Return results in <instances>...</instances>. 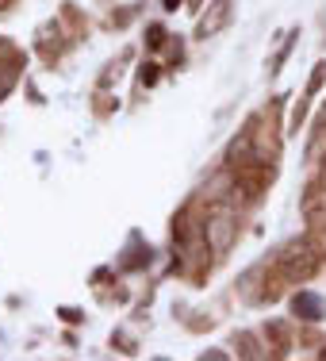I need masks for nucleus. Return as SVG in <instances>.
Segmentation results:
<instances>
[{
    "mask_svg": "<svg viewBox=\"0 0 326 361\" xmlns=\"http://www.w3.org/2000/svg\"><path fill=\"white\" fill-rule=\"evenodd\" d=\"M291 312L303 323H319L322 319V300L311 296V292H296V296H291Z\"/></svg>",
    "mask_w": 326,
    "mask_h": 361,
    "instance_id": "nucleus-7",
    "label": "nucleus"
},
{
    "mask_svg": "<svg viewBox=\"0 0 326 361\" xmlns=\"http://www.w3.org/2000/svg\"><path fill=\"white\" fill-rule=\"evenodd\" d=\"M265 177L261 169H253V166H246V169H238V177H234V185H230V200L238 204V208H250V204L261 200V192H265Z\"/></svg>",
    "mask_w": 326,
    "mask_h": 361,
    "instance_id": "nucleus-3",
    "label": "nucleus"
},
{
    "mask_svg": "<svg viewBox=\"0 0 326 361\" xmlns=\"http://www.w3.org/2000/svg\"><path fill=\"white\" fill-rule=\"evenodd\" d=\"M234 342H238V354H242V357H261V350H257V338H253V334L242 331Z\"/></svg>",
    "mask_w": 326,
    "mask_h": 361,
    "instance_id": "nucleus-9",
    "label": "nucleus"
},
{
    "mask_svg": "<svg viewBox=\"0 0 326 361\" xmlns=\"http://www.w3.org/2000/svg\"><path fill=\"white\" fill-rule=\"evenodd\" d=\"M158 73H161V70H158V66H142V73H139V81H142V85H153V81H158Z\"/></svg>",
    "mask_w": 326,
    "mask_h": 361,
    "instance_id": "nucleus-12",
    "label": "nucleus"
},
{
    "mask_svg": "<svg viewBox=\"0 0 326 361\" xmlns=\"http://www.w3.org/2000/svg\"><path fill=\"white\" fill-rule=\"evenodd\" d=\"M203 238H208V246L215 254H227L230 246H234V238H238V219L230 216V212H222L215 208L208 216V227H203Z\"/></svg>",
    "mask_w": 326,
    "mask_h": 361,
    "instance_id": "nucleus-2",
    "label": "nucleus"
},
{
    "mask_svg": "<svg viewBox=\"0 0 326 361\" xmlns=\"http://www.w3.org/2000/svg\"><path fill=\"white\" fill-rule=\"evenodd\" d=\"M146 39H150V42H146L150 50H161V47H165V27H161V23H153V27L146 31Z\"/></svg>",
    "mask_w": 326,
    "mask_h": 361,
    "instance_id": "nucleus-11",
    "label": "nucleus"
},
{
    "mask_svg": "<svg viewBox=\"0 0 326 361\" xmlns=\"http://www.w3.org/2000/svg\"><path fill=\"white\" fill-rule=\"evenodd\" d=\"M299 212H303V223L311 231H326V185L315 180V188L303 196V208Z\"/></svg>",
    "mask_w": 326,
    "mask_h": 361,
    "instance_id": "nucleus-4",
    "label": "nucleus"
},
{
    "mask_svg": "<svg viewBox=\"0 0 326 361\" xmlns=\"http://www.w3.org/2000/svg\"><path fill=\"white\" fill-rule=\"evenodd\" d=\"M319 185H326V158H322V169H319Z\"/></svg>",
    "mask_w": 326,
    "mask_h": 361,
    "instance_id": "nucleus-13",
    "label": "nucleus"
},
{
    "mask_svg": "<svg viewBox=\"0 0 326 361\" xmlns=\"http://www.w3.org/2000/svg\"><path fill=\"white\" fill-rule=\"evenodd\" d=\"M265 338L272 342V350H277V354H288V350H291V338H288V326H284V323H277V319H272L269 326H265Z\"/></svg>",
    "mask_w": 326,
    "mask_h": 361,
    "instance_id": "nucleus-8",
    "label": "nucleus"
},
{
    "mask_svg": "<svg viewBox=\"0 0 326 361\" xmlns=\"http://www.w3.org/2000/svg\"><path fill=\"white\" fill-rule=\"evenodd\" d=\"M296 39H299V31H291V35H288V42H284V47H280V54L272 58L269 73H280V70H284V62H288V54H291V42H296Z\"/></svg>",
    "mask_w": 326,
    "mask_h": 361,
    "instance_id": "nucleus-10",
    "label": "nucleus"
},
{
    "mask_svg": "<svg viewBox=\"0 0 326 361\" xmlns=\"http://www.w3.org/2000/svg\"><path fill=\"white\" fill-rule=\"evenodd\" d=\"M227 166H230V169H246V166H253V123L246 127V131L227 146Z\"/></svg>",
    "mask_w": 326,
    "mask_h": 361,
    "instance_id": "nucleus-6",
    "label": "nucleus"
},
{
    "mask_svg": "<svg viewBox=\"0 0 326 361\" xmlns=\"http://www.w3.org/2000/svg\"><path fill=\"white\" fill-rule=\"evenodd\" d=\"M319 265H322V254L315 250L311 243H288L284 250H280L277 257V269H280V277L291 281V285H303V281H311L315 273H319Z\"/></svg>",
    "mask_w": 326,
    "mask_h": 361,
    "instance_id": "nucleus-1",
    "label": "nucleus"
},
{
    "mask_svg": "<svg viewBox=\"0 0 326 361\" xmlns=\"http://www.w3.org/2000/svg\"><path fill=\"white\" fill-rule=\"evenodd\" d=\"M319 357H322V361H326V350H322V354H319Z\"/></svg>",
    "mask_w": 326,
    "mask_h": 361,
    "instance_id": "nucleus-15",
    "label": "nucleus"
},
{
    "mask_svg": "<svg viewBox=\"0 0 326 361\" xmlns=\"http://www.w3.org/2000/svg\"><path fill=\"white\" fill-rule=\"evenodd\" d=\"M8 4H12V0H0V12H4V8H8Z\"/></svg>",
    "mask_w": 326,
    "mask_h": 361,
    "instance_id": "nucleus-14",
    "label": "nucleus"
},
{
    "mask_svg": "<svg viewBox=\"0 0 326 361\" xmlns=\"http://www.w3.org/2000/svg\"><path fill=\"white\" fill-rule=\"evenodd\" d=\"M230 0H215V4L208 8V16H203L200 23H196V39H211V35H219L222 27L230 23Z\"/></svg>",
    "mask_w": 326,
    "mask_h": 361,
    "instance_id": "nucleus-5",
    "label": "nucleus"
}]
</instances>
